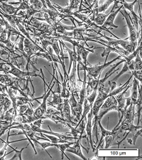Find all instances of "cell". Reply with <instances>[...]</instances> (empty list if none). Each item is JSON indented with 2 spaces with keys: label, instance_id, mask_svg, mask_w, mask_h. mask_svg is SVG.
<instances>
[{
  "label": "cell",
  "instance_id": "cell-31",
  "mask_svg": "<svg viewBox=\"0 0 142 160\" xmlns=\"http://www.w3.org/2000/svg\"><path fill=\"white\" fill-rule=\"evenodd\" d=\"M134 61V70L141 71L142 60H141V57L139 56V53L136 55Z\"/></svg>",
  "mask_w": 142,
  "mask_h": 160
},
{
  "label": "cell",
  "instance_id": "cell-19",
  "mask_svg": "<svg viewBox=\"0 0 142 160\" xmlns=\"http://www.w3.org/2000/svg\"><path fill=\"white\" fill-rule=\"evenodd\" d=\"M120 132L118 131L117 128V126L113 129L112 130V133L110 134V135L106 136L104 139H105V149H107L109 148L112 145V142L116 138H117V137L118 136Z\"/></svg>",
  "mask_w": 142,
  "mask_h": 160
},
{
  "label": "cell",
  "instance_id": "cell-34",
  "mask_svg": "<svg viewBox=\"0 0 142 160\" xmlns=\"http://www.w3.org/2000/svg\"><path fill=\"white\" fill-rule=\"evenodd\" d=\"M30 4L29 2H28V0H24V1L20 3V6L19 7H17V11L19 12L21 11H25L27 9L29 8Z\"/></svg>",
  "mask_w": 142,
  "mask_h": 160
},
{
  "label": "cell",
  "instance_id": "cell-6",
  "mask_svg": "<svg viewBox=\"0 0 142 160\" xmlns=\"http://www.w3.org/2000/svg\"><path fill=\"white\" fill-rule=\"evenodd\" d=\"M131 85L129 84L126 87V88L122 90V92H120L115 95V98L117 101V112L119 113V118H120V120H119V122L121 123L122 120L123 119V116L125 114L126 110L127 109L128 107L126 106V98L125 97V95L128 89L131 87Z\"/></svg>",
  "mask_w": 142,
  "mask_h": 160
},
{
  "label": "cell",
  "instance_id": "cell-15",
  "mask_svg": "<svg viewBox=\"0 0 142 160\" xmlns=\"http://www.w3.org/2000/svg\"><path fill=\"white\" fill-rule=\"evenodd\" d=\"M135 117V109H134V105L132 102L129 105L127 109L126 110L125 114L123 116V120L126 121L128 123H134V119Z\"/></svg>",
  "mask_w": 142,
  "mask_h": 160
},
{
  "label": "cell",
  "instance_id": "cell-35",
  "mask_svg": "<svg viewBox=\"0 0 142 160\" xmlns=\"http://www.w3.org/2000/svg\"><path fill=\"white\" fill-rule=\"evenodd\" d=\"M37 144H38V145H40L41 147V148H42L43 149H44V150L46 151V152L47 154H48V155H49V157H51V158H52V157H51L50 154H49V153H48V152L46 150V148H48V147H53V143H52V142H37Z\"/></svg>",
  "mask_w": 142,
  "mask_h": 160
},
{
  "label": "cell",
  "instance_id": "cell-10",
  "mask_svg": "<svg viewBox=\"0 0 142 160\" xmlns=\"http://www.w3.org/2000/svg\"><path fill=\"white\" fill-rule=\"evenodd\" d=\"M61 116L65 120L66 122H68L76 127L77 123L74 122L73 116L71 115V107H70L68 98H63V105H62V109L61 110Z\"/></svg>",
  "mask_w": 142,
  "mask_h": 160
},
{
  "label": "cell",
  "instance_id": "cell-8",
  "mask_svg": "<svg viewBox=\"0 0 142 160\" xmlns=\"http://www.w3.org/2000/svg\"><path fill=\"white\" fill-rule=\"evenodd\" d=\"M138 0H134L133 2H126V0H121L120 1V4H122L123 8H125L126 10H129L131 14L132 15L133 19H131V23L134 25L136 29L139 31V22H140V26L141 27V19H139V17L135 14V12L134 11V7L136 3H137Z\"/></svg>",
  "mask_w": 142,
  "mask_h": 160
},
{
  "label": "cell",
  "instance_id": "cell-21",
  "mask_svg": "<svg viewBox=\"0 0 142 160\" xmlns=\"http://www.w3.org/2000/svg\"><path fill=\"white\" fill-rule=\"evenodd\" d=\"M139 85V82L138 80H136L135 78H134L133 80V83L131 86H132V89H131V96L130 97L131 99V102L134 103L136 101V100L138 98V86Z\"/></svg>",
  "mask_w": 142,
  "mask_h": 160
},
{
  "label": "cell",
  "instance_id": "cell-41",
  "mask_svg": "<svg viewBox=\"0 0 142 160\" xmlns=\"http://www.w3.org/2000/svg\"></svg>",
  "mask_w": 142,
  "mask_h": 160
},
{
  "label": "cell",
  "instance_id": "cell-37",
  "mask_svg": "<svg viewBox=\"0 0 142 160\" xmlns=\"http://www.w3.org/2000/svg\"><path fill=\"white\" fill-rule=\"evenodd\" d=\"M29 106V105L24 104V105H21L17 106V112L19 114H24V112L27 110V108Z\"/></svg>",
  "mask_w": 142,
  "mask_h": 160
},
{
  "label": "cell",
  "instance_id": "cell-14",
  "mask_svg": "<svg viewBox=\"0 0 142 160\" xmlns=\"http://www.w3.org/2000/svg\"><path fill=\"white\" fill-rule=\"evenodd\" d=\"M141 105H142V92H141V84L138 86V98L136 101L134 103V109H135V115L137 116L138 122L137 125H139L141 121Z\"/></svg>",
  "mask_w": 142,
  "mask_h": 160
},
{
  "label": "cell",
  "instance_id": "cell-5",
  "mask_svg": "<svg viewBox=\"0 0 142 160\" xmlns=\"http://www.w3.org/2000/svg\"><path fill=\"white\" fill-rule=\"evenodd\" d=\"M121 14H122L125 19L126 20V25H127L129 31H130V37H129V39L131 42H135V41H137L139 39V37H140V33H141V29L138 31L136 29L134 25L131 23V21L130 18V14H128L127 10H126L125 8H123L120 10V12Z\"/></svg>",
  "mask_w": 142,
  "mask_h": 160
},
{
  "label": "cell",
  "instance_id": "cell-11",
  "mask_svg": "<svg viewBox=\"0 0 142 160\" xmlns=\"http://www.w3.org/2000/svg\"><path fill=\"white\" fill-rule=\"evenodd\" d=\"M92 118H93V115H92V109L91 108L89 112L87 115V124H86V132H87V137L88 138L90 145H91L92 151L93 152H95L96 149V147L95 146L93 139H92Z\"/></svg>",
  "mask_w": 142,
  "mask_h": 160
},
{
  "label": "cell",
  "instance_id": "cell-2",
  "mask_svg": "<svg viewBox=\"0 0 142 160\" xmlns=\"http://www.w3.org/2000/svg\"><path fill=\"white\" fill-rule=\"evenodd\" d=\"M96 32L97 34L101 35V37H103L107 39L108 41H105L104 40H101L100 41L102 43H105V44L110 45V46H115L118 45L121 46V47L123 48L124 49L127 51L129 53H131L133 51H135L136 47L138 46V43L137 41H135V42H131L130 41L129 38H126V39H120V38H118V39H114V38H111L108 37H106L105 35H102L100 32Z\"/></svg>",
  "mask_w": 142,
  "mask_h": 160
},
{
  "label": "cell",
  "instance_id": "cell-1",
  "mask_svg": "<svg viewBox=\"0 0 142 160\" xmlns=\"http://www.w3.org/2000/svg\"><path fill=\"white\" fill-rule=\"evenodd\" d=\"M51 64H52L53 70V73L52 74V80H51L49 86H48L47 83H46V86H48V90L46 89V84L44 83V91H45L44 95H43L42 97H40L38 98V99H41V98L43 99V102H41L39 106H38L37 109L34 110V116L37 120L42 119L43 115L46 113V109H47V99L48 98V97L50 96L51 92L53 90V88L54 87V86H55V82H53V81L54 78H55L54 74L56 73V68L55 67H54L53 63H52Z\"/></svg>",
  "mask_w": 142,
  "mask_h": 160
},
{
  "label": "cell",
  "instance_id": "cell-23",
  "mask_svg": "<svg viewBox=\"0 0 142 160\" xmlns=\"http://www.w3.org/2000/svg\"><path fill=\"white\" fill-rule=\"evenodd\" d=\"M103 45H104L105 46H106V47H107V48H106V49L104 50V51H103V53H102V55H101V56H102V57H105V56L106 57L105 61V62H107L108 56H109L110 53L111 52L117 53L120 54V55L121 56H122V53H121L120 51L117 49V47H115V46H110V45L105 44V43H103Z\"/></svg>",
  "mask_w": 142,
  "mask_h": 160
},
{
  "label": "cell",
  "instance_id": "cell-24",
  "mask_svg": "<svg viewBox=\"0 0 142 160\" xmlns=\"http://www.w3.org/2000/svg\"><path fill=\"white\" fill-rule=\"evenodd\" d=\"M24 115H25L26 118H27V122L28 124L32 123L37 120L34 116V110H33V108L32 106H30V105L27 108V110L25 111Z\"/></svg>",
  "mask_w": 142,
  "mask_h": 160
},
{
  "label": "cell",
  "instance_id": "cell-29",
  "mask_svg": "<svg viewBox=\"0 0 142 160\" xmlns=\"http://www.w3.org/2000/svg\"><path fill=\"white\" fill-rule=\"evenodd\" d=\"M66 127H68L70 130H71V132H70V134L68 133L69 135L74 137L75 138L77 139V138H78L80 135L81 132H80L78 130H77L76 128H74L73 125H71V124H70L68 122L66 123Z\"/></svg>",
  "mask_w": 142,
  "mask_h": 160
},
{
  "label": "cell",
  "instance_id": "cell-33",
  "mask_svg": "<svg viewBox=\"0 0 142 160\" xmlns=\"http://www.w3.org/2000/svg\"><path fill=\"white\" fill-rule=\"evenodd\" d=\"M97 95V90H92V92L89 95V96L88 95H87L86 99L87 100V101H88V102L90 103V105H93V103L95 102V99H96Z\"/></svg>",
  "mask_w": 142,
  "mask_h": 160
},
{
  "label": "cell",
  "instance_id": "cell-26",
  "mask_svg": "<svg viewBox=\"0 0 142 160\" xmlns=\"http://www.w3.org/2000/svg\"><path fill=\"white\" fill-rule=\"evenodd\" d=\"M110 13L107 14H103V13H99V14H98L97 16L92 20V22H93L95 24H97V26L101 27V26H102V24H104V22H105L106 19H107V17H108V15Z\"/></svg>",
  "mask_w": 142,
  "mask_h": 160
},
{
  "label": "cell",
  "instance_id": "cell-13",
  "mask_svg": "<svg viewBox=\"0 0 142 160\" xmlns=\"http://www.w3.org/2000/svg\"><path fill=\"white\" fill-rule=\"evenodd\" d=\"M81 140H82V138L79 136L77 140H76V142H74V146L72 147V148L71 147H70V148H68L66 149V151L76 154L77 156L81 157V159L86 160L87 159L83 155V154L82 153V151H81Z\"/></svg>",
  "mask_w": 142,
  "mask_h": 160
},
{
  "label": "cell",
  "instance_id": "cell-28",
  "mask_svg": "<svg viewBox=\"0 0 142 160\" xmlns=\"http://www.w3.org/2000/svg\"><path fill=\"white\" fill-rule=\"evenodd\" d=\"M28 2H29V4L33 9L39 10V11L43 8V7L48 8L47 7L44 6V4L42 3V2H41V0H28Z\"/></svg>",
  "mask_w": 142,
  "mask_h": 160
},
{
  "label": "cell",
  "instance_id": "cell-36",
  "mask_svg": "<svg viewBox=\"0 0 142 160\" xmlns=\"http://www.w3.org/2000/svg\"><path fill=\"white\" fill-rule=\"evenodd\" d=\"M131 76H134L136 80H138L139 81H140L141 84V81H142V73H141V71H136V70H134L131 72Z\"/></svg>",
  "mask_w": 142,
  "mask_h": 160
},
{
  "label": "cell",
  "instance_id": "cell-38",
  "mask_svg": "<svg viewBox=\"0 0 142 160\" xmlns=\"http://www.w3.org/2000/svg\"><path fill=\"white\" fill-rule=\"evenodd\" d=\"M141 133H142V130H141V129H140V130L136 131V132L134 135V138L132 140V144H134V145L135 144L136 139H137L139 136H141Z\"/></svg>",
  "mask_w": 142,
  "mask_h": 160
},
{
  "label": "cell",
  "instance_id": "cell-32",
  "mask_svg": "<svg viewBox=\"0 0 142 160\" xmlns=\"http://www.w3.org/2000/svg\"><path fill=\"white\" fill-rule=\"evenodd\" d=\"M9 147L10 148H12V149H13V151L14 152H15V154H14V156L12 157V158L11 159H22V152L24 151V149L27 148V147H28V145H27V147H26V148H22V149H21V150H17V149H14V148H13L12 147H11L9 144Z\"/></svg>",
  "mask_w": 142,
  "mask_h": 160
},
{
  "label": "cell",
  "instance_id": "cell-12",
  "mask_svg": "<svg viewBox=\"0 0 142 160\" xmlns=\"http://www.w3.org/2000/svg\"><path fill=\"white\" fill-rule=\"evenodd\" d=\"M51 92L53 93V100L47 103V106L53 107L61 112L63 100V98L61 97V92H58L56 91L53 92V90L51 91Z\"/></svg>",
  "mask_w": 142,
  "mask_h": 160
},
{
  "label": "cell",
  "instance_id": "cell-27",
  "mask_svg": "<svg viewBox=\"0 0 142 160\" xmlns=\"http://www.w3.org/2000/svg\"><path fill=\"white\" fill-rule=\"evenodd\" d=\"M8 131V135H7V142H5L4 144V147L3 148H2V149H0V159H5V157H6V155L7 154L5 153L6 152V150H7V147L9 146V144L10 143H12V142H18L19 140H17V141H14V142H9V132H10V130H7Z\"/></svg>",
  "mask_w": 142,
  "mask_h": 160
},
{
  "label": "cell",
  "instance_id": "cell-16",
  "mask_svg": "<svg viewBox=\"0 0 142 160\" xmlns=\"http://www.w3.org/2000/svg\"><path fill=\"white\" fill-rule=\"evenodd\" d=\"M84 71V79H83V82H82V85L81 90H80L79 92V100H78V103L81 105H83L84 100L87 97V88H86V85H87V73H86V71Z\"/></svg>",
  "mask_w": 142,
  "mask_h": 160
},
{
  "label": "cell",
  "instance_id": "cell-17",
  "mask_svg": "<svg viewBox=\"0 0 142 160\" xmlns=\"http://www.w3.org/2000/svg\"><path fill=\"white\" fill-rule=\"evenodd\" d=\"M42 119H50L52 121H53L56 124H62L63 125V126L66 127V122L65 121V120L63 119V118L61 117L60 115L58 114H55V113H53V114H51V113H47L46 112L44 115H43Z\"/></svg>",
  "mask_w": 142,
  "mask_h": 160
},
{
  "label": "cell",
  "instance_id": "cell-9",
  "mask_svg": "<svg viewBox=\"0 0 142 160\" xmlns=\"http://www.w3.org/2000/svg\"><path fill=\"white\" fill-rule=\"evenodd\" d=\"M122 7H123L122 6H120L117 9L115 10V11H113V12L111 11L110 12V14L108 15L107 19H106L105 22H104V24H102V26H101L102 30L107 31V32H109L110 34L113 35L114 37H116L115 34H113V33L111 32L110 31H109V29H110V28H116V29H117V28H118L117 26L115 24L114 22H115V19L116 17H117V15L118 14V13L120 12V10L122 9Z\"/></svg>",
  "mask_w": 142,
  "mask_h": 160
},
{
  "label": "cell",
  "instance_id": "cell-30",
  "mask_svg": "<svg viewBox=\"0 0 142 160\" xmlns=\"http://www.w3.org/2000/svg\"><path fill=\"white\" fill-rule=\"evenodd\" d=\"M12 106V102L11 99L9 98V95L7 96H5L4 98V102H3V112L2 113H4L6 112V111L8 110Z\"/></svg>",
  "mask_w": 142,
  "mask_h": 160
},
{
  "label": "cell",
  "instance_id": "cell-20",
  "mask_svg": "<svg viewBox=\"0 0 142 160\" xmlns=\"http://www.w3.org/2000/svg\"><path fill=\"white\" fill-rule=\"evenodd\" d=\"M0 9L7 14L17 15L18 14L17 7H13L11 4H7L5 2H0Z\"/></svg>",
  "mask_w": 142,
  "mask_h": 160
},
{
  "label": "cell",
  "instance_id": "cell-18",
  "mask_svg": "<svg viewBox=\"0 0 142 160\" xmlns=\"http://www.w3.org/2000/svg\"><path fill=\"white\" fill-rule=\"evenodd\" d=\"M134 70V59H133V60H131V61H130V62L125 61V65H124L122 71H120V73H119L117 76L115 77V78H113L112 81H115L116 80H117L121 76H122V75L126 73V72H131Z\"/></svg>",
  "mask_w": 142,
  "mask_h": 160
},
{
  "label": "cell",
  "instance_id": "cell-4",
  "mask_svg": "<svg viewBox=\"0 0 142 160\" xmlns=\"http://www.w3.org/2000/svg\"><path fill=\"white\" fill-rule=\"evenodd\" d=\"M7 63L10 66V70L7 72V73L12 74V76L17 77V78L24 80V81H27V78H29V77H39V78L42 79V76L39 74H37V72H36L37 71L32 72H29L28 71H22L20 70V68H18L16 66L13 65L10 62H7Z\"/></svg>",
  "mask_w": 142,
  "mask_h": 160
},
{
  "label": "cell",
  "instance_id": "cell-22",
  "mask_svg": "<svg viewBox=\"0 0 142 160\" xmlns=\"http://www.w3.org/2000/svg\"><path fill=\"white\" fill-rule=\"evenodd\" d=\"M71 15L73 17H77V19L81 20L85 24H86L87 26V27H88V28L90 27V25L91 24V23L92 22L91 19H90V18L89 16H86V15L82 14H81V12H79V11H76V12H73L71 14Z\"/></svg>",
  "mask_w": 142,
  "mask_h": 160
},
{
  "label": "cell",
  "instance_id": "cell-40",
  "mask_svg": "<svg viewBox=\"0 0 142 160\" xmlns=\"http://www.w3.org/2000/svg\"><path fill=\"white\" fill-rule=\"evenodd\" d=\"M42 122H43V119H38V120H35L34 122H33L32 123L36 126H37V127L41 128V125H42Z\"/></svg>",
  "mask_w": 142,
  "mask_h": 160
},
{
  "label": "cell",
  "instance_id": "cell-39",
  "mask_svg": "<svg viewBox=\"0 0 142 160\" xmlns=\"http://www.w3.org/2000/svg\"><path fill=\"white\" fill-rule=\"evenodd\" d=\"M0 56H9V53L7 50L0 47Z\"/></svg>",
  "mask_w": 142,
  "mask_h": 160
},
{
  "label": "cell",
  "instance_id": "cell-3",
  "mask_svg": "<svg viewBox=\"0 0 142 160\" xmlns=\"http://www.w3.org/2000/svg\"><path fill=\"white\" fill-rule=\"evenodd\" d=\"M121 56L120 55L118 56V57L115 58V59H113L110 62H105L103 64H101V65H97V66H85L84 64L83 65H82V70H85L86 71V72L88 73V76L92 77V78H94L95 79H97L100 77V75H101L102 71L104 70L105 68H107L109 66H110L111 64L114 62H115L117 60H119V59H120Z\"/></svg>",
  "mask_w": 142,
  "mask_h": 160
},
{
  "label": "cell",
  "instance_id": "cell-25",
  "mask_svg": "<svg viewBox=\"0 0 142 160\" xmlns=\"http://www.w3.org/2000/svg\"><path fill=\"white\" fill-rule=\"evenodd\" d=\"M74 144V142H65V143H58V144H55L53 143V147L58 148L59 150L61 152V159H63L64 155H65V152L66 151V149L68 148H70L71 145Z\"/></svg>",
  "mask_w": 142,
  "mask_h": 160
},
{
  "label": "cell",
  "instance_id": "cell-7",
  "mask_svg": "<svg viewBox=\"0 0 142 160\" xmlns=\"http://www.w3.org/2000/svg\"><path fill=\"white\" fill-rule=\"evenodd\" d=\"M68 102L71 107V114L73 118V120L75 122H79L81 120L82 113V105H81L78 103V101L76 99L73 95H71L68 98Z\"/></svg>",
  "mask_w": 142,
  "mask_h": 160
}]
</instances>
